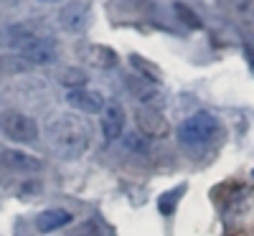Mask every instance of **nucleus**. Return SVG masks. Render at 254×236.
<instances>
[{"instance_id": "f03ea898", "label": "nucleus", "mask_w": 254, "mask_h": 236, "mask_svg": "<svg viewBox=\"0 0 254 236\" xmlns=\"http://www.w3.org/2000/svg\"><path fill=\"white\" fill-rule=\"evenodd\" d=\"M219 130V122L214 115L208 112H196L193 117H188L186 122H181L178 127V140L188 147H198V145H206L214 140Z\"/></svg>"}, {"instance_id": "f3484780", "label": "nucleus", "mask_w": 254, "mask_h": 236, "mask_svg": "<svg viewBox=\"0 0 254 236\" xmlns=\"http://www.w3.org/2000/svg\"><path fill=\"white\" fill-rule=\"evenodd\" d=\"M216 3L226 10H237V13H244L249 10V0H216Z\"/></svg>"}, {"instance_id": "7ed1b4c3", "label": "nucleus", "mask_w": 254, "mask_h": 236, "mask_svg": "<svg viewBox=\"0 0 254 236\" xmlns=\"http://www.w3.org/2000/svg\"><path fill=\"white\" fill-rule=\"evenodd\" d=\"M0 132H3L8 140L28 145L38 140V124L33 117L18 112V110H5L0 112Z\"/></svg>"}, {"instance_id": "4468645a", "label": "nucleus", "mask_w": 254, "mask_h": 236, "mask_svg": "<svg viewBox=\"0 0 254 236\" xmlns=\"http://www.w3.org/2000/svg\"><path fill=\"white\" fill-rule=\"evenodd\" d=\"M61 84H64V87H69V92L81 89L84 84H87V74H84V71H76V69H69V71L61 74Z\"/></svg>"}, {"instance_id": "ddd939ff", "label": "nucleus", "mask_w": 254, "mask_h": 236, "mask_svg": "<svg viewBox=\"0 0 254 236\" xmlns=\"http://www.w3.org/2000/svg\"><path fill=\"white\" fill-rule=\"evenodd\" d=\"M183 193H186V185H178V188H173V190H165L163 196L158 198V208H160L163 216H171V213L176 211L178 201L183 198Z\"/></svg>"}, {"instance_id": "0eeeda50", "label": "nucleus", "mask_w": 254, "mask_h": 236, "mask_svg": "<svg viewBox=\"0 0 254 236\" xmlns=\"http://www.w3.org/2000/svg\"><path fill=\"white\" fill-rule=\"evenodd\" d=\"M0 165L5 170H13V173H33V170L41 168V160L28 153H20V150H3L0 153Z\"/></svg>"}, {"instance_id": "dca6fc26", "label": "nucleus", "mask_w": 254, "mask_h": 236, "mask_svg": "<svg viewBox=\"0 0 254 236\" xmlns=\"http://www.w3.org/2000/svg\"><path fill=\"white\" fill-rule=\"evenodd\" d=\"M173 10H176V13H178V15L186 20V23H188L190 28H201V18H198L196 13H190L186 3H173Z\"/></svg>"}, {"instance_id": "9d476101", "label": "nucleus", "mask_w": 254, "mask_h": 236, "mask_svg": "<svg viewBox=\"0 0 254 236\" xmlns=\"http://www.w3.org/2000/svg\"><path fill=\"white\" fill-rule=\"evenodd\" d=\"M59 20H61V26L66 28V31H84L87 28V20H89V10L84 3H69V5H64L61 13H59Z\"/></svg>"}, {"instance_id": "a211bd4d", "label": "nucleus", "mask_w": 254, "mask_h": 236, "mask_svg": "<svg viewBox=\"0 0 254 236\" xmlns=\"http://www.w3.org/2000/svg\"><path fill=\"white\" fill-rule=\"evenodd\" d=\"M127 147H132V150H145V145H142L137 137H127Z\"/></svg>"}, {"instance_id": "f257e3e1", "label": "nucleus", "mask_w": 254, "mask_h": 236, "mask_svg": "<svg viewBox=\"0 0 254 236\" xmlns=\"http://www.w3.org/2000/svg\"><path fill=\"white\" fill-rule=\"evenodd\" d=\"M46 142L61 160H76L89 147V124L84 117L69 112L59 115L46 124Z\"/></svg>"}, {"instance_id": "20e7f679", "label": "nucleus", "mask_w": 254, "mask_h": 236, "mask_svg": "<svg viewBox=\"0 0 254 236\" xmlns=\"http://www.w3.org/2000/svg\"><path fill=\"white\" fill-rule=\"evenodd\" d=\"M18 56L26 63H33V66L36 63H49V61L56 59V38L44 33V31H38L28 44L18 51Z\"/></svg>"}, {"instance_id": "6ab92c4d", "label": "nucleus", "mask_w": 254, "mask_h": 236, "mask_svg": "<svg viewBox=\"0 0 254 236\" xmlns=\"http://www.w3.org/2000/svg\"><path fill=\"white\" fill-rule=\"evenodd\" d=\"M38 3H61V0H38Z\"/></svg>"}, {"instance_id": "1a4fd4ad", "label": "nucleus", "mask_w": 254, "mask_h": 236, "mask_svg": "<svg viewBox=\"0 0 254 236\" xmlns=\"http://www.w3.org/2000/svg\"><path fill=\"white\" fill-rule=\"evenodd\" d=\"M71 224V213L64 208H46L36 216V231L38 234H54Z\"/></svg>"}, {"instance_id": "6e6552de", "label": "nucleus", "mask_w": 254, "mask_h": 236, "mask_svg": "<svg viewBox=\"0 0 254 236\" xmlns=\"http://www.w3.org/2000/svg\"><path fill=\"white\" fill-rule=\"evenodd\" d=\"M66 104L74 107L79 112H102L104 107V97L99 92H92V89H74V92H66Z\"/></svg>"}, {"instance_id": "2eb2a0df", "label": "nucleus", "mask_w": 254, "mask_h": 236, "mask_svg": "<svg viewBox=\"0 0 254 236\" xmlns=\"http://www.w3.org/2000/svg\"><path fill=\"white\" fill-rule=\"evenodd\" d=\"M71 236H102V226H99L94 219H89V221H81V224L71 231Z\"/></svg>"}, {"instance_id": "f8f14e48", "label": "nucleus", "mask_w": 254, "mask_h": 236, "mask_svg": "<svg viewBox=\"0 0 254 236\" xmlns=\"http://www.w3.org/2000/svg\"><path fill=\"white\" fill-rule=\"evenodd\" d=\"M87 61L92 63V66H97V69H112L115 63H117V56H115V51H110L107 46L94 44V46L87 49Z\"/></svg>"}, {"instance_id": "423d86ee", "label": "nucleus", "mask_w": 254, "mask_h": 236, "mask_svg": "<svg viewBox=\"0 0 254 236\" xmlns=\"http://www.w3.org/2000/svg\"><path fill=\"white\" fill-rule=\"evenodd\" d=\"M135 122H137L140 135H145V137H163V135H168V119L163 117L160 110H155V107H150V104H142L140 110L135 112Z\"/></svg>"}, {"instance_id": "39448f33", "label": "nucleus", "mask_w": 254, "mask_h": 236, "mask_svg": "<svg viewBox=\"0 0 254 236\" xmlns=\"http://www.w3.org/2000/svg\"><path fill=\"white\" fill-rule=\"evenodd\" d=\"M99 127H102V137L104 142H115L125 132V107L120 102H104L102 112H99Z\"/></svg>"}, {"instance_id": "9b49d317", "label": "nucleus", "mask_w": 254, "mask_h": 236, "mask_svg": "<svg viewBox=\"0 0 254 236\" xmlns=\"http://www.w3.org/2000/svg\"><path fill=\"white\" fill-rule=\"evenodd\" d=\"M127 89L132 92V97H137L142 104L153 102L158 97V84L150 79H142V76H127Z\"/></svg>"}]
</instances>
